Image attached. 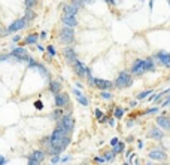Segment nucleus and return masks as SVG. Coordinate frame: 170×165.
<instances>
[{"label": "nucleus", "instance_id": "0eeeda50", "mask_svg": "<svg viewBox=\"0 0 170 165\" xmlns=\"http://www.w3.org/2000/svg\"><path fill=\"white\" fill-rule=\"evenodd\" d=\"M146 72V66H145V61L143 60H136L131 66V73L136 75V76H140Z\"/></svg>", "mask_w": 170, "mask_h": 165}, {"label": "nucleus", "instance_id": "cd10ccee", "mask_svg": "<svg viewBox=\"0 0 170 165\" xmlns=\"http://www.w3.org/2000/svg\"><path fill=\"white\" fill-rule=\"evenodd\" d=\"M145 66H146V72H149V70H154V63H152V60H151V58L145 60Z\"/></svg>", "mask_w": 170, "mask_h": 165}, {"label": "nucleus", "instance_id": "2eb2a0df", "mask_svg": "<svg viewBox=\"0 0 170 165\" xmlns=\"http://www.w3.org/2000/svg\"><path fill=\"white\" fill-rule=\"evenodd\" d=\"M157 123L163 130H170V118H167V116H158L157 118Z\"/></svg>", "mask_w": 170, "mask_h": 165}, {"label": "nucleus", "instance_id": "a211bd4d", "mask_svg": "<svg viewBox=\"0 0 170 165\" xmlns=\"http://www.w3.org/2000/svg\"><path fill=\"white\" fill-rule=\"evenodd\" d=\"M73 94L76 95V98H78V101H79L82 106H88V100H87V97L85 95H82L78 89H73Z\"/></svg>", "mask_w": 170, "mask_h": 165}, {"label": "nucleus", "instance_id": "20e7f679", "mask_svg": "<svg viewBox=\"0 0 170 165\" xmlns=\"http://www.w3.org/2000/svg\"><path fill=\"white\" fill-rule=\"evenodd\" d=\"M133 83V79H131V76L128 75V73H121L119 76L116 77V80H115V86L119 89H124V88H128L130 85Z\"/></svg>", "mask_w": 170, "mask_h": 165}, {"label": "nucleus", "instance_id": "473e14b6", "mask_svg": "<svg viewBox=\"0 0 170 165\" xmlns=\"http://www.w3.org/2000/svg\"><path fill=\"white\" fill-rule=\"evenodd\" d=\"M51 162H52V164H57V162H60V158H58V155H54V156H52Z\"/></svg>", "mask_w": 170, "mask_h": 165}, {"label": "nucleus", "instance_id": "412c9836", "mask_svg": "<svg viewBox=\"0 0 170 165\" xmlns=\"http://www.w3.org/2000/svg\"><path fill=\"white\" fill-rule=\"evenodd\" d=\"M36 42H37V34H30V36H27V39L24 40L25 45H32V43H36Z\"/></svg>", "mask_w": 170, "mask_h": 165}, {"label": "nucleus", "instance_id": "7ed1b4c3", "mask_svg": "<svg viewBox=\"0 0 170 165\" xmlns=\"http://www.w3.org/2000/svg\"><path fill=\"white\" fill-rule=\"evenodd\" d=\"M75 40V31H73V27H69L66 25L64 28H61L60 31V42L63 45H69Z\"/></svg>", "mask_w": 170, "mask_h": 165}, {"label": "nucleus", "instance_id": "4c0bfd02", "mask_svg": "<svg viewBox=\"0 0 170 165\" xmlns=\"http://www.w3.org/2000/svg\"><path fill=\"white\" fill-rule=\"evenodd\" d=\"M116 143H118V138H112V140H111V144H112V146H115Z\"/></svg>", "mask_w": 170, "mask_h": 165}, {"label": "nucleus", "instance_id": "9b49d317", "mask_svg": "<svg viewBox=\"0 0 170 165\" xmlns=\"http://www.w3.org/2000/svg\"><path fill=\"white\" fill-rule=\"evenodd\" d=\"M55 104L57 107H64L69 104V95L64 92H58L55 94Z\"/></svg>", "mask_w": 170, "mask_h": 165}, {"label": "nucleus", "instance_id": "4be33fe9", "mask_svg": "<svg viewBox=\"0 0 170 165\" xmlns=\"http://www.w3.org/2000/svg\"><path fill=\"white\" fill-rule=\"evenodd\" d=\"M167 94H170V89H166V91H163L161 94H158V95H155V98H154V101H155V103H160V101H161V100L164 98V97H166Z\"/></svg>", "mask_w": 170, "mask_h": 165}, {"label": "nucleus", "instance_id": "c9c22d12", "mask_svg": "<svg viewBox=\"0 0 170 165\" xmlns=\"http://www.w3.org/2000/svg\"><path fill=\"white\" fill-rule=\"evenodd\" d=\"M94 161H96V162H100V164H102V162H106V159H104V158H96Z\"/></svg>", "mask_w": 170, "mask_h": 165}, {"label": "nucleus", "instance_id": "7c9ffc66", "mask_svg": "<svg viewBox=\"0 0 170 165\" xmlns=\"http://www.w3.org/2000/svg\"><path fill=\"white\" fill-rule=\"evenodd\" d=\"M102 98L103 100H111L112 98V94H109L108 91H102Z\"/></svg>", "mask_w": 170, "mask_h": 165}, {"label": "nucleus", "instance_id": "5701e85b", "mask_svg": "<svg viewBox=\"0 0 170 165\" xmlns=\"http://www.w3.org/2000/svg\"><path fill=\"white\" fill-rule=\"evenodd\" d=\"M115 153H121L123 150H124V143H121V141H118V143L113 146V149H112Z\"/></svg>", "mask_w": 170, "mask_h": 165}, {"label": "nucleus", "instance_id": "6ab92c4d", "mask_svg": "<svg viewBox=\"0 0 170 165\" xmlns=\"http://www.w3.org/2000/svg\"><path fill=\"white\" fill-rule=\"evenodd\" d=\"M49 89H51L54 94H58V92L61 91V83H60L58 80H51V83H49Z\"/></svg>", "mask_w": 170, "mask_h": 165}, {"label": "nucleus", "instance_id": "aec40b11", "mask_svg": "<svg viewBox=\"0 0 170 165\" xmlns=\"http://www.w3.org/2000/svg\"><path fill=\"white\" fill-rule=\"evenodd\" d=\"M157 57L166 67H170V54H158Z\"/></svg>", "mask_w": 170, "mask_h": 165}, {"label": "nucleus", "instance_id": "f257e3e1", "mask_svg": "<svg viewBox=\"0 0 170 165\" xmlns=\"http://www.w3.org/2000/svg\"><path fill=\"white\" fill-rule=\"evenodd\" d=\"M51 143L54 146L55 155H58L60 152H63L69 146V143H70V132L64 131V130L57 127L54 130V132H52V135H51Z\"/></svg>", "mask_w": 170, "mask_h": 165}, {"label": "nucleus", "instance_id": "a19ab883", "mask_svg": "<svg viewBox=\"0 0 170 165\" xmlns=\"http://www.w3.org/2000/svg\"><path fill=\"white\" fill-rule=\"evenodd\" d=\"M169 104H170V97L167 98V101H164V104H163V106H169Z\"/></svg>", "mask_w": 170, "mask_h": 165}, {"label": "nucleus", "instance_id": "79ce46f5", "mask_svg": "<svg viewBox=\"0 0 170 165\" xmlns=\"http://www.w3.org/2000/svg\"><path fill=\"white\" fill-rule=\"evenodd\" d=\"M84 2H85V3H90V2H93V0H84Z\"/></svg>", "mask_w": 170, "mask_h": 165}, {"label": "nucleus", "instance_id": "58836bf2", "mask_svg": "<svg viewBox=\"0 0 170 165\" xmlns=\"http://www.w3.org/2000/svg\"><path fill=\"white\" fill-rule=\"evenodd\" d=\"M3 164H6V161H5L3 156H0V165H3Z\"/></svg>", "mask_w": 170, "mask_h": 165}, {"label": "nucleus", "instance_id": "c85d7f7f", "mask_svg": "<svg viewBox=\"0 0 170 165\" xmlns=\"http://www.w3.org/2000/svg\"><path fill=\"white\" fill-rule=\"evenodd\" d=\"M152 94V91L149 89V91H145V92H140L139 95H137V100H142V98H145V97H148V95H151Z\"/></svg>", "mask_w": 170, "mask_h": 165}, {"label": "nucleus", "instance_id": "423d86ee", "mask_svg": "<svg viewBox=\"0 0 170 165\" xmlns=\"http://www.w3.org/2000/svg\"><path fill=\"white\" fill-rule=\"evenodd\" d=\"M25 22H27V20L25 18H21V20H17V21H13L6 28V33L8 34H13V33H17V31H20L21 28H24L25 27Z\"/></svg>", "mask_w": 170, "mask_h": 165}, {"label": "nucleus", "instance_id": "6e6552de", "mask_svg": "<svg viewBox=\"0 0 170 165\" xmlns=\"http://www.w3.org/2000/svg\"><path fill=\"white\" fill-rule=\"evenodd\" d=\"M43 159H45V153L42 150H34L33 153L28 156V164H33V165L40 164Z\"/></svg>", "mask_w": 170, "mask_h": 165}, {"label": "nucleus", "instance_id": "b1692460", "mask_svg": "<svg viewBox=\"0 0 170 165\" xmlns=\"http://www.w3.org/2000/svg\"><path fill=\"white\" fill-rule=\"evenodd\" d=\"M123 115H124V110L121 109V107H116L115 112H113V116H115L116 119H121V118H123Z\"/></svg>", "mask_w": 170, "mask_h": 165}, {"label": "nucleus", "instance_id": "2f4dec72", "mask_svg": "<svg viewBox=\"0 0 170 165\" xmlns=\"http://www.w3.org/2000/svg\"><path fill=\"white\" fill-rule=\"evenodd\" d=\"M48 52H49L51 57H54V55H55V49H54V46H52V45H49V46H48Z\"/></svg>", "mask_w": 170, "mask_h": 165}, {"label": "nucleus", "instance_id": "ddd939ff", "mask_svg": "<svg viewBox=\"0 0 170 165\" xmlns=\"http://www.w3.org/2000/svg\"><path fill=\"white\" fill-rule=\"evenodd\" d=\"M61 20H63V22H64L66 25H69V27H76V25H78V21L75 20V15H67V13H64Z\"/></svg>", "mask_w": 170, "mask_h": 165}, {"label": "nucleus", "instance_id": "dca6fc26", "mask_svg": "<svg viewBox=\"0 0 170 165\" xmlns=\"http://www.w3.org/2000/svg\"><path fill=\"white\" fill-rule=\"evenodd\" d=\"M148 137H149V138H154V140H161V138H163V132L160 131V130H157V128H152V130L149 131V134H148Z\"/></svg>", "mask_w": 170, "mask_h": 165}, {"label": "nucleus", "instance_id": "f8f14e48", "mask_svg": "<svg viewBox=\"0 0 170 165\" xmlns=\"http://www.w3.org/2000/svg\"><path fill=\"white\" fill-rule=\"evenodd\" d=\"M149 158H151V159H155V161H166V159H167L166 153L161 152V150H151V152H149Z\"/></svg>", "mask_w": 170, "mask_h": 165}, {"label": "nucleus", "instance_id": "a878e982", "mask_svg": "<svg viewBox=\"0 0 170 165\" xmlns=\"http://www.w3.org/2000/svg\"><path fill=\"white\" fill-rule=\"evenodd\" d=\"M34 16H36V13H34L32 9H27V13H25V16H24V18H25L27 21H30V20H34Z\"/></svg>", "mask_w": 170, "mask_h": 165}, {"label": "nucleus", "instance_id": "ea45409f", "mask_svg": "<svg viewBox=\"0 0 170 165\" xmlns=\"http://www.w3.org/2000/svg\"><path fill=\"white\" fill-rule=\"evenodd\" d=\"M70 159H72V158H70V156H66V158H63V162H69V161H70Z\"/></svg>", "mask_w": 170, "mask_h": 165}, {"label": "nucleus", "instance_id": "1a4fd4ad", "mask_svg": "<svg viewBox=\"0 0 170 165\" xmlns=\"http://www.w3.org/2000/svg\"><path fill=\"white\" fill-rule=\"evenodd\" d=\"M72 66H73V70H75V73H76L78 76H81V77H85V76H87V73H88V68L84 66L81 61H78V60H76V61H75Z\"/></svg>", "mask_w": 170, "mask_h": 165}, {"label": "nucleus", "instance_id": "e433bc0d", "mask_svg": "<svg viewBox=\"0 0 170 165\" xmlns=\"http://www.w3.org/2000/svg\"><path fill=\"white\" fill-rule=\"evenodd\" d=\"M155 112H158V109H155V107H154V109L146 110V113H155Z\"/></svg>", "mask_w": 170, "mask_h": 165}, {"label": "nucleus", "instance_id": "bb28decb", "mask_svg": "<svg viewBox=\"0 0 170 165\" xmlns=\"http://www.w3.org/2000/svg\"><path fill=\"white\" fill-rule=\"evenodd\" d=\"M61 116H63V110H55V112L51 115V118H52V119H57V121L61 119Z\"/></svg>", "mask_w": 170, "mask_h": 165}, {"label": "nucleus", "instance_id": "72a5a7b5", "mask_svg": "<svg viewBox=\"0 0 170 165\" xmlns=\"http://www.w3.org/2000/svg\"><path fill=\"white\" fill-rule=\"evenodd\" d=\"M72 3H73V5H76V6L79 8V6H81V3H85V2H84V0H73Z\"/></svg>", "mask_w": 170, "mask_h": 165}, {"label": "nucleus", "instance_id": "9d476101", "mask_svg": "<svg viewBox=\"0 0 170 165\" xmlns=\"http://www.w3.org/2000/svg\"><path fill=\"white\" fill-rule=\"evenodd\" d=\"M12 55H13L17 60H21V61H30V60H32L24 48H17V49L12 52Z\"/></svg>", "mask_w": 170, "mask_h": 165}, {"label": "nucleus", "instance_id": "39448f33", "mask_svg": "<svg viewBox=\"0 0 170 165\" xmlns=\"http://www.w3.org/2000/svg\"><path fill=\"white\" fill-rule=\"evenodd\" d=\"M88 80H90L91 85H94L96 88L100 89V91H108V89L112 88V82L104 80V79H93V77H88Z\"/></svg>", "mask_w": 170, "mask_h": 165}, {"label": "nucleus", "instance_id": "f704fd0d", "mask_svg": "<svg viewBox=\"0 0 170 165\" xmlns=\"http://www.w3.org/2000/svg\"><path fill=\"white\" fill-rule=\"evenodd\" d=\"M96 116H97V118H99V119H102V116H103V113H102V110H96Z\"/></svg>", "mask_w": 170, "mask_h": 165}, {"label": "nucleus", "instance_id": "f3484780", "mask_svg": "<svg viewBox=\"0 0 170 165\" xmlns=\"http://www.w3.org/2000/svg\"><path fill=\"white\" fill-rule=\"evenodd\" d=\"M64 13H67V15H76V13H78V6L73 5V3L66 5V6H64Z\"/></svg>", "mask_w": 170, "mask_h": 165}, {"label": "nucleus", "instance_id": "393cba45", "mask_svg": "<svg viewBox=\"0 0 170 165\" xmlns=\"http://www.w3.org/2000/svg\"><path fill=\"white\" fill-rule=\"evenodd\" d=\"M104 159H106V162H112L113 158H115V152H108V153H104V156H103Z\"/></svg>", "mask_w": 170, "mask_h": 165}, {"label": "nucleus", "instance_id": "c756f323", "mask_svg": "<svg viewBox=\"0 0 170 165\" xmlns=\"http://www.w3.org/2000/svg\"><path fill=\"white\" fill-rule=\"evenodd\" d=\"M36 2H37V0H25V6H27V9H32L34 5H36Z\"/></svg>", "mask_w": 170, "mask_h": 165}, {"label": "nucleus", "instance_id": "4468645a", "mask_svg": "<svg viewBox=\"0 0 170 165\" xmlns=\"http://www.w3.org/2000/svg\"><path fill=\"white\" fill-rule=\"evenodd\" d=\"M64 58L69 61V64H73L76 61V52L73 49L67 48V49H64Z\"/></svg>", "mask_w": 170, "mask_h": 165}, {"label": "nucleus", "instance_id": "f03ea898", "mask_svg": "<svg viewBox=\"0 0 170 165\" xmlns=\"http://www.w3.org/2000/svg\"><path fill=\"white\" fill-rule=\"evenodd\" d=\"M57 127L67 132H72L73 128H75V121L70 115H64V116H61V119L57 121Z\"/></svg>", "mask_w": 170, "mask_h": 165}]
</instances>
